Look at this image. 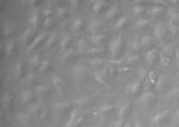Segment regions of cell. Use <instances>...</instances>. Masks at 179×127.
Masks as SVG:
<instances>
[{
	"instance_id": "6da1fadb",
	"label": "cell",
	"mask_w": 179,
	"mask_h": 127,
	"mask_svg": "<svg viewBox=\"0 0 179 127\" xmlns=\"http://www.w3.org/2000/svg\"><path fill=\"white\" fill-rule=\"evenodd\" d=\"M121 46V36L119 35V36H117L114 41H112L110 42V51H111L112 55H116V53L118 52L119 48H120Z\"/></svg>"
},
{
	"instance_id": "7a4b0ae2",
	"label": "cell",
	"mask_w": 179,
	"mask_h": 127,
	"mask_svg": "<svg viewBox=\"0 0 179 127\" xmlns=\"http://www.w3.org/2000/svg\"><path fill=\"white\" fill-rule=\"evenodd\" d=\"M167 14H168V17L170 18L171 22L176 23L179 20V13H178L177 11H176L175 8L168 9V13H167Z\"/></svg>"
},
{
	"instance_id": "3957f363",
	"label": "cell",
	"mask_w": 179,
	"mask_h": 127,
	"mask_svg": "<svg viewBox=\"0 0 179 127\" xmlns=\"http://www.w3.org/2000/svg\"><path fill=\"white\" fill-rule=\"evenodd\" d=\"M155 54H156L155 50H151V51H149L146 54V57H145V59H146V62L149 65H151V63L153 62L154 58H155Z\"/></svg>"
},
{
	"instance_id": "277c9868",
	"label": "cell",
	"mask_w": 179,
	"mask_h": 127,
	"mask_svg": "<svg viewBox=\"0 0 179 127\" xmlns=\"http://www.w3.org/2000/svg\"><path fill=\"white\" fill-rule=\"evenodd\" d=\"M139 88H140V82H133V83H132L127 87V91L130 93L133 94L139 90Z\"/></svg>"
},
{
	"instance_id": "5b68a950",
	"label": "cell",
	"mask_w": 179,
	"mask_h": 127,
	"mask_svg": "<svg viewBox=\"0 0 179 127\" xmlns=\"http://www.w3.org/2000/svg\"><path fill=\"white\" fill-rule=\"evenodd\" d=\"M28 21H29V23L33 26V27L36 26V23H37V21H39V14H37L36 11H33V13L29 17V20Z\"/></svg>"
},
{
	"instance_id": "8992f818",
	"label": "cell",
	"mask_w": 179,
	"mask_h": 127,
	"mask_svg": "<svg viewBox=\"0 0 179 127\" xmlns=\"http://www.w3.org/2000/svg\"><path fill=\"white\" fill-rule=\"evenodd\" d=\"M167 115V110L166 112H162V113H157L155 116L152 118V123L153 124H156L159 123V122L162 121V119H164V117Z\"/></svg>"
},
{
	"instance_id": "52a82bcc",
	"label": "cell",
	"mask_w": 179,
	"mask_h": 127,
	"mask_svg": "<svg viewBox=\"0 0 179 127\" xmlns=\"http://www.w3.org/2000/svg\"><path fill=\"white\" fill-rule=\"evenodd\" d=\"M126 22H127V17L126 16H123V17H121L120 19H118V20L116 21L115 23V27L116 28H122L123 26L126 24Z\"/></svg>"
},
{
	"instance_id": "ba28073f",
	"label": "cell",
	"mask_w": 179,
	"mask_h": 127,
	"mask_svg": "<svg viewBox=\"0 0 179 127\" xmlns=\"http://www.w3.org/2000/svg\"><path fill=\"white\" fill-rule=\"evenodd\" d=\"M163 31H164L163 27L159 25H156L153 29V35L156 37V38H161L162 35H163Z\"/></svg>"
},
{
	"instance_id": "9c48e42d",
	"label": "cell",
	"mask_w": 179,
	"mask_h": 127,
	"mask_svg": "<svg viewBox=\"0 0 179 127\" xmlns=\"http://www.w3.org/2000/svg\"><path fill=\"white\" fill-rule=\"evenodd\" d=\"M53 84H54V86L56 87V89L57 90H60V86H61V84H62V79L61 77H59L58 76H54L53 77Z\"/></svg>"
},
{
	"instance_id": "30bf717a",
	"label": "cell",
	"mask_w": 179,
	"mask_h": 127,
	"mask_svg": "<svg viewBox=\"0 0 179 127\" xmlns=\"http://www.w3.org/2000/svg\"><path fill=\"white\" fill-rule=\"evenodd\" d=\"M44 37H45V34H44V33L39 34V36H37L36 38H35L34 41H33L31 42V44H30V47H29V48H28V50H27V51H29V50H32V49L34 48V47L36 46V44H39V42L40 41H42V39L44 38Z\"/></svg>"
},
{
	"instance_id": "8fae6325",
	"label": "cell",
	"mask_w": 179,
	"mask_h": 127,
	"mask_svg": "<svg viewBox=\"0 0 179 127\" xmlns=\"http://www.w3.org/2000/svg\"><path fill=\"white\" fill-rule=\"evenodd\" d=\"M133 15H136V16H140L144 13V8L141 5H139V4H136L133 8Z\"/></svg>"
},
{
	"instance_id": "7c38bea8",
	"label": "cell",
	"mask_w": 179,
	"mask_h": 127,
	"mask_svg": "<svg viewBox=\"0 0 179 127\" xmlns=\"http://www.w3.org/2000/svg\"><path fill=\"white\" fill-rule=\"evenodd\" d=\"M162 11H163V8H162L161 6H154L153 8H151L149 11V14L151 16H153V17H156V16H159Z\"/></svg>"
},
{
	"instance_id": "4fadbf2b",
	"label": "cell",
	"mask_w": 179,
	"mask_h": 127,
	"mask_svg": "<svg viewBox=\"0 0 179 127\" xmlns=\"http://www.w3.org/2000/svg\"><path fill=\"white\" fill-rule=\"evenodd\" d=\"M116 13H117V8H116V5H113L112 8H110L108 9V11L106 13V17L110 19V18L114 17V16L116 15Z\"/></svg>"
},
{
	"instance_id": "5bb4252c",
	"label": "cell",
	"mask_w": 179,
	"mask_h": 127,
	"mask_svg": "<svg viewBox=\"0 0 179 127\" xmlns=\"http://www.w3.org/2000/svg\"><path fill=\"white\" fill-rule=\"evenodd\" d=\"M102 5H104V1H95L92 5V9L95 13H99V11L102 8Z\"/></svg>"
},
{
	"instance_id": "9a60e30c",
	"label": "cell",
	"mask_w": 179,
	"mask_h": 127,
	"mask_svg": "<svg viewBox=\"0 0 179 127\" xmlns=\"http://www.w3.org/2000/svg\"><path fill=\"white\" fill-rule=\"evenodd\" d=\"M82 25H83L82 20H75L73 25H71V28H73V30H75V31H78V30L82 27Z\"/></svg>"
},
{
	"instance_id": "2e32d148",
	"label": "cell",
	"mask_w": 179,
	"mask_h": 127,
	"mask_svg": "<svg viewBox=\"0 0 179 127\" xmlns=\"http://www.w3.org/2000/svg\"><path fill=\"white\" fill-rule=\"evenodd\" d=\"M68 41H70V36H68V35H65V36L62 37V39H61V42H60L61 50H64V49L66 48V46H68Z\"/></svg>"
},
{
	"instance_id": "e0dca14e",
	"label": "cell",
	"mask_w": 179,
	"mask_h": 127,
	"mask_svg": "<svg viewBox=\"0 0 179 127\" xmlns=\"http://www.w3.org/2000/svg\"><path fill=\"white\" fill-rule=\"evenodd\" d=\"M148 24V20L146 19H141V20H138L137 22L135 23V27L137 28H141V27H144Z\"/></svg>"
},
{
	"instance_id": "ac0fdd59",
	"label": "cell",
	"mask_w": 179,
	"mask_h": 127,
	"mask_svg": "<svg viewBox=\"0 0 179 127\" xmlns=\"http://www.w3.org/2000/svg\"><path fill=\"white\" fill-rule=\"evenodd\" d=\"M14 50V42L13 41H8V44H6L5 46V52H6V55H11V52Z\"/></svg>"
},
{
	"instance_id": "d6986e66",
	"label": "cell",
	"mask_w": 179,
	"mask_h": 127,
	"mask_svg": "<svg viewBox=\"0 0 179 127\" xmlns=\"http://www.w3.org/2000/svg\"><path fill=\"white\" fill-rule=\"evenodd\" d=\"M161 62L164 66H167V65L169 64V62H170V57L167 56L166 54H162L161 55Z\"/></svg>"
},
{
	"instance_id": "ffe728a7",
	"label": "cell",
	"mask_w": 179,
	"mask_h": 127,
	"mask_svg": "<svg viewBox=\"0 0 179 127\" xmlns=\"http://www.w3.org/2000/svg\"><path fill=\"white\" fill-rule=\"evenodd\" d=\"M169 30H170V31H171L173 34H175V33H176V31H177V30H178L177 25H176L174 22H170V24H169Z\"/></svg>"
},
{
	"instance_id": "44dd1931",
	"label": "cell",
	"mask_w": 179,
	"mask_h": 127,
	"mask_svg": "<svg viewBox=\"0 0 179 127\" xmlns=\"http://www.w3.org/2000/svg\"><path fill=\"white\" fill-rule=\"evenodd\" d=\"M128 107H130V104H128V103H125L124 105H122V107H121L120 110H119V115H120V117L124 116V114L126 113V110H127Z\"/></svg>"
},
{
	"instance_id": "7402d4cb",
	"label": "cell",
	"mask_w": 179,
	"mask_h": 127,
	"mask_svg": "<svg viewBox=\"0 0 179 127\" xmlns=\"http://www.w3.org/2000/svg\"><path fill=\"white\" fill-rule=\"evenodd\" d=\"M30 96H31V94H30V92H28V91H24L23 94H22V97H23L24 101H27L28 99H30Z\"/></svg>"
},
{
	"instance_id": "603a6c76",
	"label": "cell",
	"mask_w": 179,
	"mask_h": 127,
	"mask_svg": "<svg viewBox=\"0 0 179 127\" xmlns=\"http://www.w3.org/2000/svg\"><path fill=\"white\" fill-rule=\"evenodd\" d=\"M3 30H4V34L8 35L9 33V30H11V27L8 26V22H4L3 23Z\"/></svg>"
},
{
	"instance_id": "cb8c5ba5",
	"label": "cell",
	"mask_w": 179,
	"mask_h": 127,
	"mask_svg": "<svg viewBox=\"0 0 179 127\" xmlns=\"http://www.w3.org/2000/svg\"><path fill=\"white\" fill-rule=\"evenodd\" d=\"M57 15H58L59 17H63V16L65 15V9L63 8H57Z\"/></svg>"
},
{
	"instance_id": "d4e9b609",
	"label": "cell",
	"mask_w": 179,
	"mask_h": 127,
	"mask_svg": "<svg viewBox=\"0 0 179 127\" xmlns=\"http://www.w3.org/2000/svg\"><path fill=\"white\" fill-rule=\"evenodd\" d=\"M31 63H32L33 65H37V64H39V56H37V55L33 56V57L31 58Z\"/></svg>"
},
{
	"instance_id": "484cf974",
	"label": "cell",
	"mask_w": 179,
	"mask_h": 127,
	"mask_svg": "<svg viewBox=\"0 0 179 127\" xmlns=\"http://www.w3.org/2000/svg\"><path fill=\"white\" fill-rule=\"evenodd\" d=\"M102 38V35H96V36L92 37V39H93V42H95V44H97L99 41H101Z\"/></svg>"
},
{
	"instance_id": "4316f807",
	"label": "cell",
	"mask_w": 179,
	"mask_h": 127,
	"mask_svg": "<svg viewBox=\"0 0 179 127\" xmlns=\"http://www.w3.org/2000/svg\"><path fill=\"white\" fill-rule=\"evenodd\" d=\"M47 90V87L46 86H39L36 87V91L37 92H44V91Z\"/></svg>"
},
{
	"instance_id": "83f0119b",
	"label": "cell",
	"mask_w": 179,
	"mask_h": 127,
	"mask_svg": "<svg viewBox=\"0 0 179 127\" xmlns=\"http://www.w3.org/2000/svg\"><path fill=\"white\" fill-rule=\"evenodd\" d=\"M150 42V39H149V37H147V36H145V37H143L142 38V44H148Z\"/></svg>"
},
{
	"instance_id": "f1b7e54d",
	"label": "cell",
	"mask_w": 179,
	"mask_h": 127,
	"mask_svg": "<svg viewBox=\"0 0 179 127\" xmlns=\"http://www.w3.org/2000/svg\"><path fill=\"white\" fill-rule=\"evenodd\" d=\"M48 65H49L48 61H42V65H40V70H44L45 68H47Z\"/></svg>"
},
{
	"instance_id": "f546056e",
	"label": "cell",
	"mask_w": 179,
	"mask_h": 127,
	"mask_svg": "<svg viewBox=\"0 0 179 127\" xmlns=\"http://www.w3.org/2000/svg\"><path fill=\"white\" fill-rule=\"evenodd\" d=\"M44 14H45V16H46V18H48L52 14V11L50 8H46V9H44Z\"/></svg>"
},
{
	"instance_id": "4dcf8cb0",
	"label": "cell",
	"mask_w": 179,
	"mask_h": 127,
	"mask_svg": "<svg viewBox=\"0 0 179 127\" xmlns=\"http://www.w3.org/2000/svg\"><path fill=\"white\" fill-rule=\"evenodd\" d=\"M54 36H51V37H50V38L49 39H48V41H47V47H50V46H51V44H52V42H53L54 41Z\"/></svg>"
},
{
	"instance_id": "1f68e13d",
	"label": "cell",
	"mask_w": 179,
	"mask_h": 127,
	"mask_svg": "<svg viewBox=\"0 0 179 127\" xmlns=\"http://www.w3.org/2000/svg\"><path fill=\"white\" fill-rule=\"evenodd\" d=\"M101 62H102L101 59H94V60L91 61L92 65H99V63H101Z\"/></svg>"
},
{
	"instance_id": "d6a6232c",
	"label": "cell",
	"mask_w": 179,
	"mask_h": 127,
	"mask_svg": "<svg viewBox=\"0 0 179 127\" xmlns=\"http://www.w3.org/2000/svg\"><path fill=\"white\" fill-rule=\"evenodd\" d=\"M71 4L74 6V8H77V4H78V0H70Z\"/></svg>"
},
{
	"instance_id": "836d02e7",
	"label": "cell",
	"mask_w": 179,
	"mask_h": 127,
	"mask_svg": "<svg viewBox=\"0 0 179 127\" xmlns=\"http://www.w3.org/2000/svg\"><path fill=\"white\" fill-rule=\"evenodd\" d=\"M52 21V18H50V17H48L46 18V20H45V23H44V25L46 26V25H49L50 24V22Z\"/></svg>"
},
{
	"instance_id": "e575fe53",
	"label": "cell",
	"mask_w": 179,
	"mask_h": 127,
	"mask_svg": "<svg viewBox=\"0 0 179 127\" xmlns=\"http://www.w3.org/2000/svg\"><path fill=\"white\" fill-rule=\"evenodd\" d=\"M152 1H154L157 4H166V2H165L164 0H152Z\"/></svg>"
},
{
	"instance_id": "d590c367",
	"label": "cell",
	"mask_w": 179,
	"mask_h": 127,
	"mask_svg": "<svg viewBox=\"0 0 179 127\" xmlns=\"http://www.w3.org/2000/svg\"><path fill=\"white\" fill-rule=\"evenodd\" d=\"M28 1H29V3L31 4V5H34V4L37 2V0H28Z\"/></svg>"
},
{
	"instance_id": "8d00e7d4",
	"label": "cell",
	"mask_w": 179,
	"mask_h": 127,
	"mask_svg": "<svg viewBox=\"0 0 179 127\" xmlns=\"http://www.w3.org/2000/svg\"><path fill=\"white\" fill-rule=\"evenodd\" d=\"M133 1H135L136 2V3H141V2H144L145 1V0H133Z\"/></svg>"
},
{
	"instance_id": "74e56055",
	"label": "cell",
	"mask_w": 179,
	"mask_h": 127,
	"mask_svg": "<svg viewBox=\"0 0 179 127\" xmlns=\"http://www.w3.org/2000/svg\"><path fill=\"white\" fill-rule=\"evenodd\" d=\"M172 2H173V3H178L179 0H172Z\"/></svg>"
},
{
	"instance_id": "f35d334b",
	"label": "cell",
	"mask_w": 179,
	"mask_h": 127,
	"mask_svg": "<svg viewBox=\"0 0 179 127\" xmlns=\"http://www.w3.org/2000/svg\"><path fill=\"white\" fill-rule=\"evenodd\" d=\"M156 127H159V126H156Z\"/></svg>"
}]
</instances>
